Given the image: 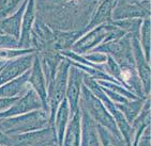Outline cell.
Segmentation results:
<instances>
[{"label":"cell","instance_id":"6da1fadb","mask_svg":"<svg viewBox=\"0 0 151 146\" xmlns=\"http://www.w3.org/2000/svg\"><path fill=\"white\" fill-rule=\"evenodd\" d=\"M101 0H35L37 17L58 31L86 28Z\"/></svg>","mask_w":151,"mask_h":146},{"label":"cell","instance_id":"7a4b0ae2","mask_svg":"<svg viewBox=\"0 0 151 146\" xmlns=\"http://www.w3.org/2000/svg\"><path fill=\"white\" fill-rule=\"evenodd\" d=\"M50 126V113L44 109L12 118H0V131L6 135H22Z\"/></svg>","mask_w":151,"mask_h":146},{"label":"cell","instance_id":"3957f363","mask_svg":"<svg viewBox=\"0 0 151 146\" xmlns=\"http://www.w3.org/2000/svg\"><path fill=\"white\" fill-rule=\"evenodd\" d=\"M79 107L87 112L89 116L94 120V123L98 125L105 127L108 129L113 135H117L120 139H123L120 135L119 129L117 127L115 120L111 115V113L107 111L99 98L96 97L91 93V91L83 83L81 92V98H79Z\"/></svg>","mask_w":151,"mask_h":146},{"label":"cell","instance_id":"277c9868","mask_svg":"<svg viewBox=\"0 0 151 146\" xmlns=\"http://www.w3.org/2000/svg\"><path fill=\"white\" fill-rule=\"evenodd\" d=\"M71 66V61L64 58L59 63L54 79L47 85V103L50 110V126L52 127L56 111L60 103L65 98V90L68 83V74Z\"/></svg>","mask_w":151,"mask_h":146},{"label":"cell","instance_id":"5b68a950","mask_svg":"<svg viewBox=\"0 0 151 146\" xmlns=\"http://www.w3.org/2000/svg\"><path fill=\"white\" fill-rule=\"evenodd\" d=\"M10 137L12 146H52L55 143L58 144L55 129L52 126Z\"/></svg>","mask_w":151,"mask_h":146},{"label":"cell","instance_id":"8992f818","mask_svg":"<svg viewBox=\"0 0 151 146\" xmlns=\"http://www.w3.org/2000/svg\"><path fill=\"white\" fill-rule=\"evenodd\" d=\"M113 23V21H111ZM113 24H103L83 34L71 47V51L77 55H86L103 43L104 38L113 28Z\"/></svg>","mask_w":151,"mask_h":146},{"label":"cell","instance_id":"52a82bcc","mask_svg":"<svg viewBox=\"0 0 151 146\" xmlns=\"http://www.w3.org/2000/svg\"><path fill=\"white\" fill-rule=\"evenodd\" d=\"M84 75L85 73L81 68L71 64L68 74V83L65 90V98L69 103L71 116L79 110V98H81Z\"/></svg>","mask_w":151,"mask_h":146},{"label":"cell","instance_id":"ba28073f","mask_svg":"<svg viewBox=\"0 0 151 146\" xmlns=\"http://www.w3.org/2000/svg\"><path fill=\"white\" fill-rule=\"evenodd\" d=\"M139 35H132L131 36V46L132 52H133L134 62L138 77L142 82V90L146 96L150 95L151 89V77H150V63L146 60L144 52L142 50L139 44Z\"/></svg>","mask_w":151,"mask_h":146},{"label":"cell","instance_id":"9c48e42d","mask_svg":"<svg viewBox=\"0 0 151 146\" xmlns=\"http://www.w3.org/2000/svg\"><path fill=\"white\" fill-rule=\"evenodd\" d=\"M39 109H43V103L41 101L38 94L30 88L26 92V94L18 97L17 100L15 101L9 109L0 112V118H12V116L25 114L30 111H35V110Z\"/></svg>","mask_w":151,"mask_h":146},{"label":"cell","instance_id":"30bf717a","mask_svg":"<svg viewBox=\"0 0 151 146\" xmlns=\"http://www.w3.org/2000/svg\"><path fill=\"white\" fill-rule=\"evenodd\" d=\"M35 56V52H33L16 58L14 60L8 61L3 64V66L0 68V86L29 71L33 63Z\"/></svg>","mask_w":151,"mask_h":146},{"label":"cell","instance_id":"8fae6325","mask_svg":"<svg viewBox=\"0 0 151 146\" xmlns=\"http://www.w3.org/2000/svg\"><path fill=\"white\" fill-rule=\"evenodd\" d=\"M28 83L31 86V89L40 97L41 101L43 103V109L50 113L48 103H47V85H46V81H45V77H44L43 71H42V67H41V62L38 52H35L33 63L31 65V68L29 69Z\"/></svg>","mask_w":151,"mask_h":146},{"label":"cell","instance_id":"7c38bea8","mask_svg":"<svg viewBox=\"0 0 151 146\" xmlns=\"http://www.w3.org/2000/svg\"><path fill=\"white\" fill-rule=\"evenodd\" d=\"M37 12H35V0H28L26 9L24 12L22 27L18 37V48H32L31 47V31L35 24ZM35 49V48H33Z\"/></svg>","mask_w":151,"mask_h":146},{"label":"cell","instance_id":"4fadbf2b","mask_svg":"<svg viewBox=\"0 0 151 146\" xmlns=\"http://www.w3.org/2000/svg\"><path fill=\"white\" fill-rule=\"evenodd\" d=\"M146 17H150V14L142 9L139 1H130L123 4H116L111 13L113 20L131 19V18L144 19Z\"/></svg>","mask_w":151,"mask_h":146},{"label":"cell","instance_id":"5bb4252c","mask_svg":"<svg viewBox=\"0 0 151 146\" xmlns=\"http://www.w3.org/2000/svg\"><path fill=\"white\" fill-rule=\"evenodd\" d=\"M29 79V71L20 75L9 82L4 83L0 86V98H12L19 97L26 94V92L31 88L28 83Z\"/></svg>","mask_w":151,"mask_h":146},{"label":"cell","instance_id":"9a60e30c","mask_svg":"<svg viewBox=\"0 0 151 146\" xmlns=\"http://www.w3.org/2000/svg\"><path fill=\"white\" fill-rule=\"evenodd\" d=\"M115 6H116L115 0H101L93 13L90 21L84 29V33L103 24H111L113 21L111 13Z\"/></svg>","mask_w":151,"mask_h":146},{"label":"cell","instance_id":"2e32d148","mask_svg":"<svg viewBox=\"0 0 151 146\" xmlns=\"http://www.w3.org/2000/svg\"><path fill=\"white\" fill-rule=\"evenodd\" d=\"M81 109L73 114L69 120L64 130L63 140L61 146H81Z\"/></svg>","mask_w":151,"mask_h":146},{"label":"cell","instance_id":"e0dca14e","mask_svg":"<svg viewBox=\"0 0 151 146\" xmlns=\"http://www.w3.org/2000/svg\"><path fill=\"white\" fill-rule=\"evenodd\" d=\"M70 118L71 114L69 103H68L67 98H64L58 106V109H57L55 114V118H54V124H52V127L55 129L56 135H57V142H58L59 146H61V144H62L64 130L67 128Z\"/></svg>","mask_w":151,"mask_h":146},{"label":"cell","instance_id":"ac0fdd59","mask_svg":"<svg viewBox=\"0 0 151 146\" xmlns=\"http://www.w3.org/2000/svg\"><path fill=\"white\" fill-rule=\"evenodd\" d=\"M139 44L142 47V50L144 52L146 60L150 63L151 57V21L150 17H146L142 19V25L139 29Z\"/></svg>","mask_w":151,"mask_h":146},{"label":"cell","instance_id":"d6986e66","mask_svg":"<svg viewBox=\"0 0 151 146\" xmlns=\"http://www.w3.org/2000/svg\"><path fill=\"white\" fill-rule=\"evenodd\" d=\"M145 99L138 98V99H134V100H128L127 103H115L116 107L120 111L122 112V114L124 115L125 120H128L129 123L132 124L133 120L136 118V116L139 114L142 107L144 105Z\"/></svg>","mask_w":151,"mask_h":146},{"label":"cell","instance_id":"ffe728a7","mask_svg":"<svg viewBox=\"0 0 151 146\" xmlns=\"http://www.w3.org/2000/svg\"><path fill=\"white\" fill-rule=\"evenodd\" d=\"M96 131L102 146H128L123 139H120L117 135H113L108 129L98 124H96Z\"/></svg>","mask_w":151,"mask_h":146},{"label":"cell","instance_id":"44dd1931","mask_svg":"<svg viewBox=\"0 0 151 146\" xmlns=\"http://www.w3.org/2000/svg\"><path fill=\"white\" fill-rule=\"evenodd\" d=\"M33 52H37L33 48H0V61L8 62Z\"/></svg>","mask_w":151,"mask_h":146},{"label":"cell","instance_id":"7402d4cb","mask_svg":"<svg viewBox=\"0 0 151 146\" xmlns=\"http://www.w3.org/2000/svg\"><path fill=\"white\" fill-rule=\"evenodd\" d=\"M96 82L99 83L101 86L105 88V89H108V90H111V91L115 92V93H118V94L124 96V97L128 98V99L134 100V99H138V98H139L136 94H134L133 92H131L130 90H128L127 88L121 85L120 83H114V82H111V81H105V80H96Z\"/></svg>","mask_w":151,"mask_h":146},{"label":"cell","instance_id":"603a6c76","mask_svg":"<svg viewBox=\"0 0 151 146\" xmlns=\"http://www.w3.org/2000/svg\"><path fill=\"white\" fill-rule=\"evenodd\" d=\"M25 0H0V19L12 15Z\"/></svg>","mask_w":151,"mask_h":146},{"label":"cell","instance_id":"cb8c5ba5","mask_svg":"<svg viewBox=\"0 0 151 146\" xmlns=\"http://www.w3.org/2000/svg\"><path fill=\"white\" fill-rule=\"evenodd\" d=\"M83 57L88 60L90 63L96 64V65H100V64H103L106 62V59H107V55L106 53H102V52H94L90 51L86 53V55H83Z\"/></svg>","mask_w":151,"mask_h":146},{"label":"cell","instance_id":"d4e9b609","mask_svg":"<svg viewBox=\"0 0 151 146\" xmlns=\"http://www.w3.org/2000/svg\"><path fill=\"white\" fill-rule=\"evenodd\" d=\"M20 97V96H19ZM18 97H12V98H0V112L6 111L9 109L10 107L17 100Z\"/></svg>","mask_w":151,"mask_h":146},{"label":"cell","instance_id":"484cf974","mask_svg":"<svg viewBox=\"0 0 151 146\" xmlns=\"http://www.w3.org/2000/svg\"><path fill=\"white\" fill-rule=\"evenodd\" d=\"M0 145L4 146H12V139L10 135H4L3 132L0 131Z\"/></svg>","mask_w":151,"mask_h":146},{"label":"cell","instance_id":"4316f807","mask_svg":"<svg viewBox=\"0 0 151 146\" xmlns=\"http://www.w3.org/2000/svg\"><path fill=\"white\" fill-rule=\"evenodd\" d=\"M130 1H132V0H118L116 4H123V3H128Z\"/></svg>","mask_w":151,"mask_h":146},{"label":"cell","instance_id":"83f0119b","mask_svg":"<svg viewBox=\"0 0 151 146\" xmlns=\"http://www.w3.org/2000/svg\"><path fill=\"white\" fill-rule=\"evenodd\" d=\"M6 63V62H1V61H0V67H1V66H3V64Z\"/></svg>","mask_w":151,"mask_h":146},{"label":"cell","instance_id":"f1b7e54d","mask_svg":"<svg viewBox=\"0 0 151 146\" xmlns=\"http://www.w3.org/2000/svg\"><path fill=\"white\" fill-rule=\"evenodd\" d=\"M52 146H59V145H58V144H57V143H55V144H52Z\"/></svg>","mask_w":151,"mask_h":146},{"label":"cell","instance_id":"f546056e","mask_svg":"<svg viewBox=\"0 0 151 146\" xmlns=\"http://www.w3.org/2000/svg\"><path fill=\"white\" fill-rule=\"evenodd\" d=\"M132 1H139V0H132Z\"/></svg>","mask_w":151,"mask_h":146},{"label":"cell","instance_id":"4dcf8cb0","mask_svg":"<svg viewBox=\"0 0 151 146\" xmlns=\"http://www.w3.org/2000/svg\"><path fill=\"white\" fill-rule=\"evenodd\" d=\"M117 1H118V0H115V2H116V3H117Z\"/></svg>","mask_w":151,"mask_h":146},{"label":"cell","instance_id":"1f68e13d","mask_svg":"<svg viewBox=\"0 0 151 146\" xmlns=\"http://www.w3.org/2000/svg\"><path fill=\"white\" fill-rule=\"evenodd\" d=\"M1 67H2V66H1ZM1 67H0V68H1Z\"/></svg>","mask_w":151,"mask_h":146}]
</instances>
